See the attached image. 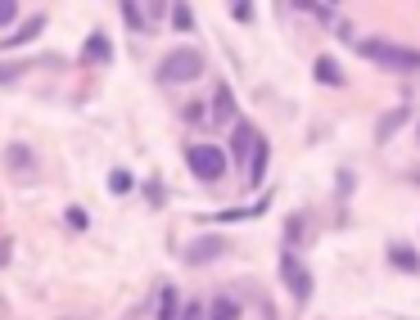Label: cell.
<instances>
[{
	"label": "cell",
	"instance_id": "obj_1",
	"mask_svg": "<svg viewBox=\"0 0 420 320\" xmlns=\"http://www.w3.org/2000/svg\"><path fill=\"white\" fill-rule=\"evenodd\" d=\"M204 73V54L199 50H172L167 59L159 64V86H185V82H194V77Z\"/></svg>",
	"mask_w": 420,
	"mask_h": 320
},
{
	"label": "cell",
	"instance_id": "obj_2",
	"mask_svg": "<svg viewBox=\"0 0 420 320\" xmlns=\"http://www.w3.org/2000/svg\"><path fill=\"white\" fill-rule=\"evenodd\" d=\"M185 162H190V171L199 176V181H222L231 167V153L226 149H217V145H190V153H185Z\"/></svg>",
	"mask_w": 420,
	"mask_h": 320
},
{
	"label": "cell",
	"instance_id": "obj_3",
	"mask_svg": "<svg viewBox=\"0 0 420 320\" xmlns=\"http://www.w3.org/2000/svg\"><path fill=\"white\" fill-rule=\"evenodd\" d=\"M357 54L375 59V64H388V68H420V50H402V45H388V41H362Z\"/></svg>",
	"mask_w": 420,
	"mask_h": 320
},
{
	"label": "cell",
	"instance_id": "obj_4",
	"mask_svg": "<svg viewBox=\"0 0 420 320\" xmlns=\"http://www.w3.org/2000/svg\"><path fill=\"white\" fill-rule=\"evenodd\" d=\"M280 280H285V288H290V293H294L299 302H307V298H312V275H307V267H303V262H299L294 253H285V257H280Z\"/></svg>",
	"mask_w": 420,
	"mask_h": 320
},
{
	"label": "cell",
	"instance_id": "obj_5",
	"mask_svg": "<svg viewBox=\"0 0 420 320\" xmlns=\"http://www.w3.org/2000/svg\"><path fill=\"white\" fill-rule=\"evenodd\" d=\"M5 171H10L14 181H32V176H36V149H32V145H23V140L5 145Z\"/></svg>",
	"mask_w": 420,
	"mask_h": 320
},
{
	"label": "cell",
	"instance_id": "obj_6",
	"mask_svg": "<svg viewBox=\"0 0 420 320\" xmlns=\"http://www.w3.org/2000/svg\"><path fill=\"white\" fill-rule=\"evenodd\" d=\"M217 257H226V239L222 235H199V239H190V248H185V267H208Z\"/></svg>",
	"mask_w": 420,
	"mask_h": 320
},
{
	"label": "cell",
	"instance_id": "obj_7",
	"mask_svg": "<svg viewBox=\"0 0 420 320\" xmlns=\"http://www.w3.org/2000/svg\"><path fill=\"white\" fill-rule=\"evenodd\" d=\"M258 131L248 127V122H235V131H231V162H244L253 158V149H258Z\"/></svg>",
	"mask_w": 420,
	"mask_h": 320
},
{
	"label": "cell",
	"instance_id": "obj_8",
	"mask_svg": "<svg viewBox=\"0 0 420 320\" xmlns=\"http://www.w3.org/2000/svg\"><path fill=\"white\" fill-rule=\"evenodd\" d=\"M41 32H45V14H32V19L23 23V27H19L14 36H5V41H0V50H14V45H27V41H36Z\"/></svg>",
	"mask_w": 420,
	"mask_h": 320
},
{
	"label": "cell",
	"instance_id": "obj_9",
	"mask_svg": "<svg viewBox=\"0 0 420 320\" xmlns=\"http://www.w3.org/2000/svg\"><path fill=\"white\" fill-rule=\"evenodd\" d=\"M113 59V45H108L104 32H91L86 45H82V64H108Z\"/></svg>",
	"mask_w": 420,
	"mask_h": 320
},
{
	"label": "cell",
	"instance_id": "obj_10",
	"mask_svg": "<svg viewBox=\"0 0 420 320\" xmlns=\"http://www.w3.org/2000/svg\"><path fill=\"white\" fill-rule=\"evenodd\" d=\"M181 293H176V284H163L159 288V320H181Z\"/></svg>",
	"mask_w": 420,
	"mask_h": 320
},
{
	"label": "cell",
	"instance_id": "obj_11",
	"mask_svg": "<svg viewBox=\"0 0 420 320\" xmlns=\"http://www.w3.org/2000/svg\"><path fill=\"white\" fill-rule=\"evenodd\" d=\"M231 118H235V95H231L226 86H217V95H213V127H226Z\"/></svg>",
	"mask_w": 420,
	"mask_h": 320
},
{
	"label": "cell",
	"instance_id": "obj_12",
	"mask_svg": "<svg viewBox=\"0 0 420 320\" xmlns=\"http://www.w3.org/2000/svg\"><path fill=\"white\" fill-rule=\"evenodd\" d=\"M388 262H393L398 271H420L416 248H407V244H388Z\"/></svg>",
	"mask_w": 420,
	"mask_h": 320
},
{
	"label": "cell",
	"instance_id": "obj_13",
	"mask_svg": "<svg viewBox=\"0 0 420 320\" xmlns=\"http://www.w3.org/2000/svg\"><path fill=\"white\" fill-rule=\"evenodd\" d=\"M267 158H271L267 140H258V149H253V158H248V185H262V171H267Z\"/></svg>",
	"mask_w": 420,
	"mask_h": 320
},
{
	"label": "cell",
	"instance_id": "obj_14",
	"mask_svg": "<svg viewBox=\"0 0 420 320\" xmlns=\"http://www.w3.org/2000/svg\"><path fill=\"white\" fill-rule=\"evenodd\" d=\"M118 10H122V19H127V27H131V32H140V27L150 23V19H145L150 10H145V5H136V0H122Z\"/></svg>",
	"mask_w": 420,
	"mask_h": 320
},
{
	"label": "cell",
	"instance_id": "obj_15",
	"mask_svg": "<svg viewBox=\"0 0 420 320\" xmlns=\"http://www.w3.org/2000/svg\"><path fill=\"white\" fill-rule=\"evenodd\" d=\"M316 82L321 86H344V73H339L334 59H316Z\"/></svg>",
	"mask_w": 420,
	"mask_h": 320
},
{
	"label": "cell",
	"instance_id": "obj_16",
	"mask_svg": "<svg viewBox=\"0 0 420 320\" xmlns=\"http://www.w3.org/2000/svg\"><path fill=\"white\" fill-rule=\"evenodd\" d=\"M208 320H240V302L235 298H217L208 307Z\"/></svg>",
	"mask_w": 420,
	"mask_h": 320
},
{
	"label": "cell",
	"instance_id": "obj_17",
	"mask_svg": "<svg viewBox=\"0 0 420 320\" xmlns=\"http://www.w3.org/2000/svg\"><path fill=\"white\" fill-rule=\"evenodd\" d=\"M23 77H27V64H23V59H5V64H0V86H14V82H23Z\"/></svg>",
	"mask_w": 420,
	"mask_h": 320
},
{
	"label": "cell",
	"instance_id": "obj_18",
	"mask_svg": "<svg viewBox=\"0 0 420 320\" xmlns=\"http://www.w3.org/2000/svg\"><path fill=\"white\" fill-rule=\"evenodd\" d=\"M172 23L181 27V32H190V27H194V14H190V5H172Z\"/></svg>",
	"mask_w": 420,
	"mask_h": 320
},
{
	"label": "cell",
	"instance_id": "obj_19",
	"mask_svg": "<svg viewBox=\"0 0 420 320\" xmlns=\"http://www.w3.org/2000/svg\"><path fill=\"white\" fill-rule=\"evenodd\" d=\"M402 118H407V108H398V113H388V118L380 122V140H388V136H393V131H398V122H402Z\"/></svg>",
	"mask_w": 420,
	"mask_h": 320
},
{
	"label": "cell",
	"instance_id": "obj_20",
	"mask_svg": "<svg viewBox=\"0 0 420 320\" xmlns=\"http://www.w3.org/2000/svg\"><path fill=\"white\" fill-rule=\"evenodd\" d=\"M108 190H113V194H127V190H131V171H122V167H118L113 176H108Z\"/></svg>",
	"mask_w": 420,
	"mask_h": 320
},
{
	"label": "cell",
	"instance_id": "obj_21",
	"mask_svg": "<svg viewBox=\"0 0 420 320\" xmlns=\"http://www.w3.org/2000/svg\"><path fill=\"white\" fill-rule=\"evenodd\" d=\"M19 14H23V5H14V0H0V27H10Z\"/></svg>",
	"mask_w": 420,
	"mask_h": 320
},
{
	"label": "cell",
	"instance_id": "obj_22",
	"mask_svg": "<svg viewBox=\"0 0 420 320\" xmlns=\"http://www.w3.org/2000/svg\"><path fill=\"white\" fill-rule=\"evenodd\" d=\"M181 320H208V307H204V302H185V307H181Z\"/></svg>",
	"mask_w": 420,
	"mask_h": 320
},
{
	"label": "cell",
	"instance_id": "obj_23",
	"mask_svg": "<svg viewBox=\"0 0 420 320\" xmlns=\"http://www.w3.org/2000/svg\"><path fill=\"white\" fill-rule=\"evenodd\" d=\"M285 239H303V217H290V221H285Z\"/></svg>",
	"mask_w": 420,
	"mask_h": 320
},
{
	"label": "cell",
	"instance_id": "obj_24",
	"mask_svg": "<svg viewBox=\"0 0 420 320\" xmlns=\"http://www.w3.org/2000/svg\"><path fill=\"white\" fill-rule=\"evenodd\" d=\"M68 225H73V230H86V212H82V208H68Z\"/></svg>",
	"mask_w": 420,
	"mask_h": 320
},
{
	"label": "cell",
	"instance_id": "obj_25",
	"mask_svg": "<svg viewBox=\"0 0 420 320\" xmlns=\"http://www.w3.org/2000/svg\"><path fill=\"white\" fill-rule=\"evenodd\" d=\"M231 14H235L240 23H248V19H253V5H248V0H240V5H231Z\"/></svg>",
	"mask_w": 420,
	"mask_h": 320
},
{
	"label": "cell",
	"instance_id": "obj_26",
	"mask_svg": "<svg viewBox=\"0 0 420 320\" xmlns=\"http://www.w3.org/2000/svg\"><path fill=\"white\" fill-rule=\"evenodd\" d=\"M185 118H190L194 127H208V122H204V108H199V104H190V108H185Z\"/></svg>",
	"mask_w": 420,
	"mask_h": 320
},
{
	"label": "cell",
	"instance_id": "obj_27",
	"mask_svg": "<svg viewBox=\"0 0 420 320\" xmlns=\"http://www.w3.org/2000/svg\"><path fill=\"white\" fill-rule=\"evenodd\" d=\"M307 10H312L321 23H330V19H334V10H330V5H307Z\"/></svg>",
	"mask_w": 420,
	"mask_h": 320
},
{
	"label": "cell",
	"instance_id": "obj_28",
	"mask_svg": "<svg viewBox=\"0 0 420 320\" xmlns=\"http://www.w3.org/2000/svg\"><path fill=\"white\" fill-rule=\"evenodd\" d=\"M10 253H14V244H10V239H0V267H10Z\"/></svg>",
	"mask_w": 420,
	"mask_h": 320
}]
</instances>
